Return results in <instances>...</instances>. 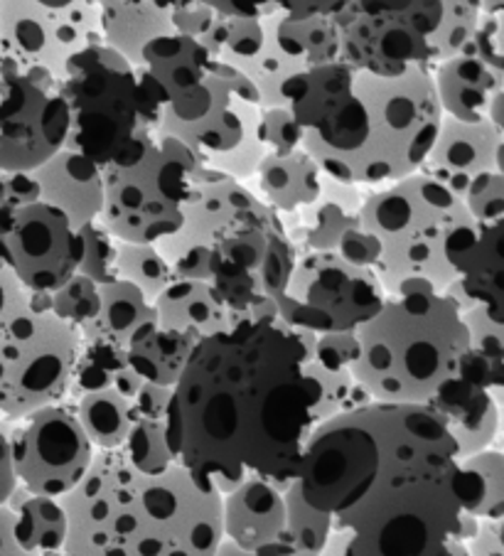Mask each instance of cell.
I'll list each match as a JSON object with an SVG mask.
<instances>
[{
  "label": "cell",
  "mask_w": 504,
  "mask_h": 556,
  "mask_svg": "<svg viewBox=\"0 0 504 556\" xmlns=\"http://www.w3.org/2000/svg\"><path fill=\"white\" fill-rule=\"evenodd\" d=\"M99 293L101 308L94 320L79 328L81 342H94V345H109L126 352L138 332L158 323L155 305L134 283L116 278V281L99 286Z\"/></svg>",
  "instance_id": "4316f807"
},
{
  "label": "cell",
  "mask_w": 504,
  "mask_h": 556,
  "mask_svg": "<svg viewBox=\"0 0 504 556\" xmlns=\"http://www.w3.org/2000/svg\"><path fill=\"white\" fill-rule=\"evenodd\" d=\"M158 326L177 330L194 340H204L217 332L235 328V313L219 299L210 281L175 278L153 301Z\"/></svg>",
  "instance_id": "cb8c5ba5"
},
{
  "label": "cell",
  "mask_w": 504,
  "mask_h": 556,
  "mask_svg": "<svg viewBox=\"0 0 504 556\" xmlns=\"http://www.w3.org/2000/svg\"><path fill=\"white\" fill-rule=\"evenodd\" d=\"M79 235H81V264L77 274L91 278V281L99 286L116 281L118 239L111 235L101 222H94V225H87L84 229H79Z\"/></svg>",
  "instance_id": "74e56055"
},
{
  "label": "cell",
  "mask_w": 504,
  "mask_h": 556,
  "mask_svg": "<svg viewBox=\"0 0 504 556\" xmlns=\"http://www.w3.org/2000/svg\"><path fill=\"white\" fill-rule=\"evenodd\" d=\"M492 33H494V48H497V54L504 64V15H500L497 21H492Z\"/></svg>",
  "instance_id": "f5cc1de1"
},
{
  "label": "cell",
  "mask_w": 504,
  "mask_h": 556,
  "mask_svg": "<svg viewBox=\"0 0 504 556\" xmlns=\"http://www.w3.org/2000/svg\"><path fill=\"white\" fill-rule=\"evenodd\" d=\"M116 274L121 281H128L136 289H141L151 303L175 281L173 266L158 252L155 244L118 242Z\"/></svg>",
  "instance_id": "d6a6232c"
},
{
  "label": "cell",
  "mask_w": 504,
  "mask_h": 556,
  "mask_svg": "<svg viewBox=\"0 0 504 556\" xmlns=\"http://www.w3.org/2000/svg\"><path fill=\"white\" fill-rule=\"evenodd\" d=\"M502 134L490 118L475 124L457 122V118L443 116L441 131L428 153L424 168L418 173L445 185L463 200L470 185L480 175L497 170V151Z\"/></svg>",
  "instance_id": "ffe728a7"
},
{
  "label": "cell",
  "mask_w": 504,
  "mask_h": 556,
  "mask_svg": "<svg viewBox=\"0 0 504 556\" xmlns=\"http://www.w3.org/2000/svg\"><path fill=\"white\" fill-rule=\"evenodd\" d=\"M214 556H254V554L244 552V549H241V546H237L235 542L222 540V544L217 546V552H214Z\"/></svg>",
  "instance_id": "db71d44e"
},
{
  "label": "cell",
  "mask_w": 504,
  "mask_h": 556,
  "mask_svg": "<svg viewBox=\"0 0 504 556\" xmlns=\"http://www.w3.org/2000/svg\"><path fill=\"white\" fill-rule=\"evenodd\" d=\"M463 202L478 225L504 219V175L500 170L480 175L463 194Z\"/></svg>",
  "instance_id": "ab89813d"
},
{
  "label": "cell",
  "mask_w": 504,
  "mask_h": 556,
  "mask_svg": "<svg viewBox=\"0 0 504 556\" xmlns=\"http://www.w3.org/2000/svg\"><path fill=\"white\" fill-rule=\"evenodd\" d=\"M313 355L317 363L330 369H352L360 357V338L354 332H325L315 338Z\"/></svg>",
  "instance_id": "b9f144b4"
},
{
  "label": "cell",
  "mask_w": 504,
  "mask_h": 556,
  "mask_svg": "<svg viewBox=\"0 0 504 556\" xmlns=\"http://www.w3.org/2000/svg\"><path fill=\"white\" fill-rule=\"evenodd\" d=\"M418 0H350L342 11L357 15H394L414 8Z\"/></svg>",
  "instance_id": "681fc988"
},
{
  "label": "cell",
  "mask_w": 504,
  "mask_h": 556,
  "mask_svg": "<svg viewBox=\"0 0 504 556\" xmlns=\"http://www.w3.org/2000/svg\"><path fill=\"white\" fill-rule=\"evenodd\" d=\"M0 264L35 293H54L79 271L81 235L62 210L35 200L0 217Z\"/></svg>",
  "instance_id": "9a60e30c"
},
{
  "label": "cell",
  "mask_w": 504,
  "mask_h": 556,
  "mask_svg": "<svg viewBox=\"0 0 504 556\" xmlns=\"http://www.w3.org/2000/svg\"><path fill=\"white\" fill-rule=\"evenodd\" d=\"M40 200V188L33 173H5L0 170V217L8 212Z\"/></svg>",
  "instance_id": "f6af8a7d"
},
{
  "label": "cell",
  "mask_w": 504,
  "mask_h": 556,
  "mask_svg": "<svg viewBox=\"0 0 504 556\" xmlns=\"http://www.w3.org/2000/svg\"><path fill=\"white\" fill-rule=\"evenodd\" d=\"M357 338L352 377L375 404L431 406L472 350L463 311L438 291L389 295Z\"/></svg>",
  "instance_id": "277c9868"
},
{
  "label": "cell",
  "mask_w": 504,
  "mask_h": 556,
  "mask_svg": "<svg viewBox=\"0 0 504 556\" xmlns=\"http://www.w3.org/2000/svg\"><path fill=\"white\" fill-rule=\"evenodd\" d=\"M81 348L48 293H35L0 264V414L23 419L67 400Z\"/></svg>",
  "instance_id": "52a82bcc"
},
{
  "label": "cell",
  "mask_w": 504,
  "mask_h": 556,
  "mask_svg": "<svg viewBox=\"0 0 504 556\" xmlns=\"http://www.w3.org/2000/svg\"><path fill=\"white\" fill-rule=\"evenodd\" d=\"M0 556H42L21 513L0 505Z\"/></svg>",
  "instance_id": "7bdbcfd3"
},
{
  "label": "cell",
  "mask_w": 504,
  "mask_h": 556,
  "mask_svg": "<svg viewBox=\"0 0 504 556\" xmlns=\"http://www.w3.org/2000/svg\"><path fill=\"white\" fill-rule=\"evenodd\" d=\"M315 338L266 318L200 340L165 419L175 460L222 495L247 480L293 483L323 426Z\"/></svg>",
  "instance_id": "6da1fadb"
},
{
  "label": "cell",
  "mask_w": 504,
  "mask_h": 556,
  "mask_svg": "<svg viewBox=\"0 0 504 556\" xmlns=\"http://www.w3.org/2000/svg\"><path fill=\"white\" fill-rule=\"evenodd\" d=\"M470 556H504V515L497 520L480 522L478 534L468 542Z\"/></svg>",
  "instance_id": "c3c4849f"
},
{
  "label": "cell",
  "mask_w": 504,
  "mask_h": 556,
  "mask_svg": "<svg viewBox=\"0 0 504 556\" xmlns=\"http://www.w3.org/2000/svg\"><path fill=\"white\" fill-rule=\"evenodd\" d=\"M8 507L25 517L27 530L33 534L37 552L42 556L62 554L70 522H67V509H64L60 497L33 495L27 493L23 485H17L11 500H8Z\"/></svg>",
  "instance_id": "f546056e"
},
{
  "label": "cell",
  "mask_w": 504,
  "mask_h": 556,
  "mask_svg": "<svg viewBox=\"0 0 504 556\" xmlns=\"http://www.w3.org/2000/svg\"><path fill=\"white\" fill-rule=\"evenodd\" d=\"M261 111L264 106L254 81L219 60L217 94L207 116L194 124L163 118L161 134L175 136L192 148L210 168L244 182L254 178L261 161L268 155L259 136Z\"/></svg>",
  "instance_id": "8fae6325"
},
{
  "label": "cell",
  "mask_w": 504,
  "mask_h": 556,
  "mask_svg": "<svg viewBox=\"0 0 504 556\" xmlns=\"http://www.w3.org/2000/svg\"><path fill=\"white\" fill-rule=\"evenodd\" d=\"M173 389L171 387H158V384H143L141 392L136 394V412L138 419H153V421H165L167 409H171Z\"/></svg>",
  "instance_id": "7dc6e473"
},
{
  "label": "cell",
  "mask_w": 504,
  "mask_h": 556,
  "mask_svg": "<svg viewBox=\"0 0 504 556\" xmlns=\"http://www.w3.org/2000/svg\"><path fill=\"white\" fill-rule=\"evenodd\" d=\"M62 79L40 64L0 58V170L35 173L67 148Z\"/></svg>",
  "instance_id": "30bf717a"
},
{
  "label": "cell",
  "mask_w": 504,
  "mask_h": 556,
  "mask_svg": "<svg viewBox=\"0 0 504 556\" xmlns=\"http://www.w3.org/2000/svg\"><path fill=\"white\" fill-rule=\"evenodd\" d=\"M472 478L470 517L478 522L497 520L504 515V448L494 446L463 460Z\"/></svg>",
  "instance_id": "1f68e13d"
},
{
  "label": "cell",
  "mask_w": 504,
  "mask_h": 556,
  "mask_svg": "<svg viewBox=\"0 0 504 556\" xmlns=\"http://www.w3.org/2000/svg\"><path fill=\"white\" fill-rule=\"evenodd\" d=\"M470 222L475 219L465 202L424 173L367 194L360 225L381 244L377 276L387 295L443 293L455 283L457 274L448 262V244Z\"/></svg>",
  "instance_id": "8992f818"
},
{
  "label": "cell",
  "mask_w": 504,
  "mask_h": 556,
  "mask_svg": "<svg viewBox=\"0 0 504 556\" xmlns=\"http://www.w3.org/2000/svg\"><path fill=\"white\" fill-rule=\"evenodd\" d=\"M188 0H99L101 42L134 67L158 37L173 35L175 15Z\"/></svg>",
  "instance_id": "603a6c76"
},
{
  "label": "cell",
  "mask_w": 504,
  "mask_h": 556,
  "mask_svg": "<svg viewBox=\"0 0 504 556\" xmlns=\"http://www.w3.org/2000/svg\"><path fill=\"white\" fill-rule=\"evenodd\" d=\"M497 170L504 175V131H502V141H500V151H497Z\"/></svg>",
  "instance_id": "11a10c76"
},
{
  "label": "cell",
  "mask_w": 504,
  "mask_h": 556,
  "mask_svg": "<svg viewBox=\"0 0 504 556\" xmlns=\"http://www.w3.org/2000/svg\"><path fill=\"white\" fill-rule=\"evenodd\" d=\"M340 60V30L332 15L266 17L261 50L231 64L254 81L261 106H286L284 87L298 74Z\"/></svg>",
  "instance_id": "2e32d148"
},
{
  "label": "cell",
  "mask_w": 504,
  "mask_h": 556,
  "mask_svg": "<svg viewBox=\"0 0 504 556\" xmlns=\"http://www.w3.org/2000/svg\"><path fill=\"white\" fill-rule=\"evenodd\" d=\"M482 5V17H490V21H497L504 15V0H480Z\"/></svg>",
  "instance_id": "816d5d0a"
},
{
  "label": "cell",
  "mask_w": 504,
  "mask_h": 556,
  "mask_svg": "<svg viewBox=\"0 0 504 556\" xmlns=\"http://www.w3.org/2000/svg\"><path fill=\"white\" fill-rule=\"evenodd\" d=\"M97 45H104L99 0H0V58L64 79L67 64Z\"/></svg>",
  "instance_id": "7c38bea8"
},
{
  "label": "cell",
  "mask_w": 504,
  "mask_h": 556,
  "mask_svg": "<svg viewBox=\"0 0 504 556\" xmlns=\"http://www.w3.org/2000/svg\"><path fill=\"white\" fill-rule=\"evenodd\" d=\"M214 11L231 17H315L340 13L350 0H202Z\"/></svg>",
  "instance_id": "e575fe53"
},
{
  "label": "cell",
  "mask_w": 504,
  "mask_h": 556,
  "mask_svg": "<svg viewBox=\"0 0 504 556\" xmlns=\"http://www.w3.org/2000/svg\"><path fill=\"white\" fill-rule=\"evenodd\" d=\"M62 91L70 106L67 148L101 170L134 165L161 134L165 91L106 45L84 50L67 64Z\"/></svg>",
  "instance_id": "5b68a950"
},
{
  "label": "cell",
  "mask_w": 504,
  "mask_h": 556,
  "mask_svg": "<svg viewBox=\"0 0 504 556\" xmlns=\"http://www.w3.org/2000/svg\"><path fill=\"white\" fill-rule=\"evenodd\" d=\"M387 299L375 268L352 266L338 252H301L276 305L291 328L325 336L360 330Z\"/></svg>",
  "instance_id": "9c48e42d"
},
{
  "label": "cell",
  "mask_w": 504,
  "mask_h": 556,
  "mask_svg": "<svg viewBox=\"0 0 504 556\" xmlns=\"http://www.w3.org/2000/svg\"><path fill=\"white\" fill-rule=\"evenodd\" d=\"M338 254L344 262L360 268H375L381 262V244L371 231L364 229L362 225L348 229L338 244Z\"/></svg>",
  "instance_id": "ee69618b"
},
{
  "label": "cell",
  "mask_w": 504,
  "mask_h": 556,
  "mask_svg": "<svg viewBox=\"0 0 504 556\" xmlns=\"http://www.w3.org/2000/svg\"><path fill=\"white\" fill-rule=\"evenodd\" d=\"M15 421L11 416L0 414V505H8V500L15 493L17 478L13 468V429Z\"/></svg>",
  "instance_id": "bcb514c9"
},
{
  "label": "cell",
  "mask_w": 504,
  "mask_h": 556,
  "mask_svg": "<svg viewBox=\"0 0 504 556\" xmlns=\"http://www.w3.org/2000/svg\"><path fill=\"white\" fill-rule=\"evenodd\" d=\"M259 136L266 151L274 155L293 153L298 148H303V128L286 106H270L261 111Z\"/></svg>",
  "instance_id": "f35d334b"
},
{
  "label": "cell",
  "mask_w": 504,
  "mask_h": 556,
  "mask_svg": "<svg viewBox=\"0 0 504 556\" xmlns=\"http://www.w3.org/2000/svg\"><path fill=\"white\" fill-rule=\"evenodd\" d=\"M64 402L72 404L84 433L89 435L97 451L124 448L130 429L138 421L134 400L114 387L84 392Z\"/></svg>",
  "instance_id": "f1b7e54d"
},
{
  "label": "cell",
  "mask_w": 504,
  "mask_h": 556,
  "mask_svg": "<svg viewBox=\"0 0 504 556\" xmlns=\"http://www.w3.org/2000/svg\"><path fill=\"white\" fill-rule=\"evenodd\" d=\"M40 200L62 210L77 229L94 225L104 210V170L70 148L33 173Z\"/></svg>",
  "instance_id": "7402d4cb"
},
{
  "label": "cell",
  "mask_w": 504,
  "mask_h": 556,
  "mask_svg": "<svg viewBox=\"0 0 504 556\" xmlns=\"http://www.w3.org/2000/svg\"><path fill=\"white\" fill-rule=\"evenodd\" d=\"M94 453L70 402L42 406L15 421V478L33 495L62 500L72 493L91 468Z\"/></svg>",
  "instance_id": "5bb4252c"
},
{
  "label": "cell",
  "mask_w": 504,
  "mask_h": 556,
  "mask_svg": "<svg viewBox=\"0 0 504 556\" xmlns=\"http://www.w3.org/2000/svg\"><path fill=\"white\" fill-rule=\"evenodd\" d=\"M433 81L443 114L475 124L490 118L492 101L504 89V67L470 45L465 52L436 64Z\"/></svg>",
  "instance_id": "44dd1931"
},
{
  "label": "cell",
  "mask_w": 504,
  "mask_h": 556,
  "mask_svg": "<svg viewBox=\"0 0 504 556\" xmlns=\"http://www.w3.org/2000/svg\"><path fill=\"white\" fill-rule=\"evenodd\" d=\"M200 340L153 323L130 340L126 350L128 367L148 384L175 387Z\"/></svg>",
  "instance_id": "83f0119b"
},
{
  "label": "cell",
  "mask_w": 504,
  "mask_h": 556,
  "mask_svg": "<svg viewBox=\"0 0 504 556\" xmlns=\"http://www.w3.org/2000/svg\"><path fill=\"white\" fill-rule=\"evenodd\" d=\"M500 443H502V448H504V424H502V441Z\"/></svg>",
  "instance_id": "9f6ffc18"
},
{
  "label": "cell",
  "mask_w": 504,
  "mask_h": 556,
  "mask_svg": "<svg viewBox=\"0 0 504 556\" xmlns=\"http://www.w3.org/2000/svg\"><path fill=\"white\" fill-rule=\"evenodd\" d=\"M362 202L360 188L325 175L320 200L298 212V225L288 229L295 252H338L344 231L360 225Z\"/></svg>",
  "instance_id": "d4e9b609"
},
{
  "label": "cell",
  "mask_w": 504,
  "mask_h": 556,
  "mask_svg": "<svg viewBox=\"0 0 504 556\" xmlns=\"http://www.w3.org/2000/svg\"><path fill=\"white\" fill-rule=\"evenodd\" d=\"M141 67L161 85L167 99L163 118L194 124L207 116L217 94L219 58L190 35L158 37L143 50Z\"/></svg>",
  "instance_id": "e0dca14e"
},
{
  "label": "cell",
  "mask_w": 504,
  "mask_h": 556,
  "mask_svg": "<svg viewBox=\"0 0 504 556\" xmlns=\"http://www.w3.org/2000/svg\"><path fill=\"white\" fill-rule=\"evenodd\" d=\"M288 505V554L286 556H320L332 536V517L315 509L303 497L301 480L286 490Z\"/></svg>",
  "instance_id": "4dcf8cb0"
},
{
  "label": "cell",
  "mask_w": 504,
  "mask_h": 556,
  "mask_svg": "<svg viewBox=\"0 0 504 556\" xmlns=\"http://www.w3.org/2000/svg\"><path fill=\"white\" fill-rule=\"evenodd\" d=\"M48 299H50L52 313L77 330L94 320L101 308L99 283H94L91 278L81 274H74L62 289L50 293Z\"/></svg>",
  "instance_id": "8d00e7d4"
},
{
  "label": "cell",
  "mask_w": 504,
  "mask_h": 556,
  "mask_svg": "<svg viewBox=\"0 0 504 556\" xmlns=\"http://www.w3.org/2000/svg\"><path fill=\"white\" fill-rule=\"evenodd\" d=\"M202 168V157L192 148L158 134L134 165L104 170L99 222L118 242L161 244L185 225Z\"/></svg>",
  "instance_id": "ba28073f"
},
{
  "label": "cell",
  "mask_w": 504,
  "mask_h": 556,
  "mask_svg": "<svg viewBox=\"0 0 504 556\" xmlns=\"http://www.w3.org/2000/svg\"><path fill=\"white\" fill-rule=\"evenodd\" d=\"M463 320L470 332V348L484 357L504 363V320H492L480 308L465 311Z\"/></svg>",
  "instance_id": "60d3db41"
},
{
  "label": "cell",
  "mask_w": 504,
  "mask_h": 556,
  "mask_svg": "<svg viewBox=\"0 0 504 556\" xmlns=\"http://www.w3.org/2000/svg\"><path fill=\"white\" fill-rule=\"evenodd\" d=\"M298 480V478H295ZM293 480V483H295ZM293 483L247 480L222 495L224 540L235 542L254 556L288 554V505L286 490Z\"/></svg>",
  "instance_id": "ac0fdd59"
},
{
  "label": "cell",
  "mask_w": 504,
  "mask_h": 556,
  "mask_svg": "<svg viewBox=\"0 0 504 556\" xmlns=\"http://www.w3.org/2000/svg\"><path fill=\"white\" fill-rule=\"evenodd\" d=\"M254 178L259 180V198L281 217H293L320 200L325 173L311 153L298 148L284 155L268 153Z\"/></svg>",
  "instance_id": "484cf974"
},
{
  "label": "cell",
  "mask_w": 504,
  "mask_h": 556,
  "mask_svg": "<svg viewBox=\"0 0 504 556\" xmlns=\"http://www.w3.org/2000/svg\"><path fill=\"white\" fill-rule=\"evenodd\" d=\"M126 458L141 472H165L167 468L175 466V453L167 443V426L165 421L153 419H138L130 429L128 439L124 443Z\"/></svg>",
  "instance_id": "d590c367"
},
{
  "label": "cell",
  "mask_w": 504,
  "mask_h": 556,
  "mask_svg": "<svg viewBox=\"0 0 504 556\" xmlns=\"http://www.w3.org/2000/svg\"><path fill=\"white\" fill-rule=\"evenodd\" d=\"M62 505V556H214L224 540L217 488L182 463L141 472L121 448L97 451Z\"/></svg>",
  "instance_id": "3957f363"
},
{
  "label": "cell",
  "mask_w": 504,
  "mask_h": 556,
  "mask_svg": "<svg viewBox=\"0 0 504 556\" xmlns=\"http://www.w3.org/2000/svg\"><path fill=\"white\" fill-rule=\"evenodd\" d=\"M303 497L379 556H431L461 540L472 478L431 406L367 404L317 426Z\"/></svg>",
  "instance_id": "7a4b0ae2"
},
{
  "label": "cell",
  "mask_w": 504,
  "mask_h": 556,
  "mask_svg": "<svg viewBox=\"0 0 504 556\" xmlns=\"http://www.w3.org/2000/svg\"><path fill=\"white\" fill-rule=\"evenodd\" d=\"M320 556H379V554H375L364 544H360L350 532L338 530V527H335L330 542H328V546H325Z\"/></svg>",
  "instance_id": "f907efd6"
},
{
  "label": "cell",
  "mask_w": 504,
  "mask_h": 556,
  "mask_svg": "<svg viewBox=\"0 0 504 556\" xmlns=\"http://www.w3.org/2000/svg\"><path fill=\"white\" fill-rule=\"evenodd\" d=\"M441 17V0H418L414 8L394 15L335 13L340 60L377 77H399L418 67L433 70V42Z\"/></svg>",
  "instance_id": "4fadbf2b"
},
{
  "label": "cell",
  "mask_w": 504,
  "mask_h": 556,
  "mask_svg": "<svg viewBox=\"0 0 504 556\" xmlns=\"http://www.w3.org/2000/svg\"><path fill=\"white\" fill-rule=\"evenodd\" d=\"M443 17L433 42V67L472 45L482 25L480 0H441Z\"/></svg>",
  "instance_id": "836d02e7"
},
{
  "label": "cell",
  "mask_w": 504,
  "mask_h": 556,
  "mask_svg": "<svg viewBox=\"0 0 504 556\" xmlns=\"http://www.w3.org/2000/svg\"><path fill=\"white\" fill-rule=\"evenodd\" d=\"M448 262L457 274L465 311L480 308L492 320H504V219L463 227L448 244Z\"/></svg>",
  "instance_id": "d6986e66"
}]
</instances>
